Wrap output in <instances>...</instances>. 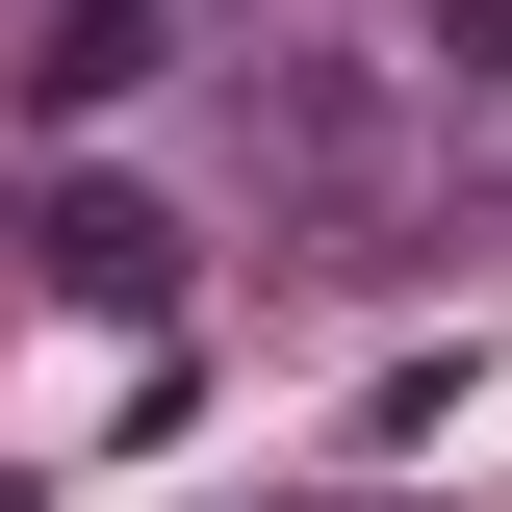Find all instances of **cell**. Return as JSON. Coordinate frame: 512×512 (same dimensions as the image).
<instances>
[{
  "instance_id": "1",
  "label": "cell",
  "mask_w": 512,
  "mask_h": 512,
  "mask_svg": "<svg viewBox=\"0 0 512 512\" xmlns=\"http://www.w3.org/2000/svg\"><path fill=\"white\" fill-rule=\"evenodd\" d=\"M26 256H52L103 333H154V308H180V205H128V180H52V205H26Z\"/></svg>"
},
{
  "instance_id": "2",
  "label": "cell",
  "mask_w": 512,
  "mask_h": 512,
  "mask_svg": "<svg viewBox=\"0 0 512 512\" xmlns=\"http://www.w3.org/2000/svg\"><path fill=\"white\" fill-rule=\"evenodd\" d=\"M205 0H26V103H128V77H180Z\"/></svg>"
},
{
  "instance_id": "3",
  "label": "cell",
  "mask_w": 512,
  "mask_h": 512,
  "mask_svg": "<svg viewBox=\"0 0 512 512\" xmlns=\"http://www.w3.org/2000/svg\"><path fill=\"white\" fill-rule=\"evenodd\" d=\"M436 52H461V77H512V0H436Z\"/></svg>"
},
{
  "instance_id": "4",
  "label": "cell",
  "mask_w": 512,
  "mask_h": 512,
  "mask_svg": "<svg viewBox=\"0 0 512 512\" xmlns=\"http://www.w3.org/2000/svg\"><path fill=\"white\" fill-rule=\"evenodd\" d=\"M0 512H26V487H0Z\"/></svg>"
}]
</instances>
